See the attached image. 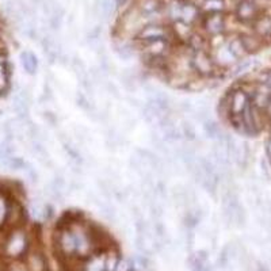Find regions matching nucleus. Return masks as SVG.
<instances>
[{"mask_svg":"<svg viewBox=\"0 0 271 271\" xmlns=\"http://www.w3.org/2000/svg\"><path fill=\"white\" fill-rule=\"evenodd\" d=\"M10 88V71L6 56L0 53V95Z\"/></svg>","mask_w":271,"mask_h":271,"instance_id":"dca6fc26","label":"nucleus"},{"mask_svg":"<svg viewBox=\"0 0 271 271\" xmlns=\"http://www.w3.org/2000/svg\"><path fill=\"white\" fill-rule=\"evenodd\" d=\"M262 83L267 84L271 88V72H268V73H266V75H264V77H263Z\"/></svg>","mask_w":271,"mask_h":271,"instance_id":"c9c22d12","label":"nucleus"},{"mask_svg":"<svg viewBox=\"0 0 271 271\" xmlns=\"http://www.w3.org/2000/svg\"><path fill=\"white\" fill-rule=\"evenodd\" d=\"M255 31L260 37H267L271 34V18H260L255 22Z\"/></svg>","mask_w":271,"mask_h":271,"instance_id":"412c9836","label":"nucleus"},{"mask_svg":"<svg viewBox=\"0 0 271 271\" xmlns=\"http://www.w3.org/2000/svg\"><path fill=\"white\" fill-rule=\"evenodd\" d=\"M119 259H121V256L117 251L110 250L109 252H106V271H114Z\"/></svg>","mask_w":271,"mask_h":271,"instance_id":"cd10ccee","label":"nucleus"},{"mask_svg":"<svg viewBox=\"0 0 271 271\" xmlns=\"http://www.w3.org/2000/svg\"><path fill=\"white\" fill-rule=\"evenodd\" d=\"M172 34H174V37L176 41L182 43H186L190 41V38L193 37V34L194 31L191 30V26L189 23L183 21H175L174 22V27H172Z\"/></svg>","mask_w":271,"mask_h":271,"instance_id":"f8f14e48","label":"nucleus"},{"mask_svg":"<svg viewBox=\"0 0 271 271\" xmlns=\"http://www.w3.org/2000/svg\"><path fill=\"white\" fill-rule=\"evenodd\" d=\"M203 125V131L206 137H209L210 140L213 141H220L222 139V136L225 134L224 129L221 127V125L218 122H216L214 119L209 118L206 119L205 122H202Z\"/></svg>","mask_w":271,"mask_h":271,"instance_id":"ddd939ff","label":"nucleus"},{"mask_svg":"<svg viewBox=\"0 0 271 271\" xmlns=\"http://www.w3.org/2000/svg\"><path fill=\"white\" fill-rule=\"evenodd\" d=\"M105 88H106L107 91H109V93H110L114 98H119L118 89H117V87H115L114 83H111V81H106V84H105Z\"/></svg>","mask_w":271,"mask_h":271,"instance_id":"473e14b6","label":"nucleus"},{"mask_svg":"<svg viewBox=\"0 0 271 271\" xmlns=\"http://www.w3.org/2000/svg\"><path fill=\"white\" fill-rule=\"evenodd\" d=\"M240 38H242V42L243 45H244V49H246L247 53H254V52H256L259 49V42L255 37H251V35H243Z\"/></svg>","mask_w":271,"mask_h":271,"instance_id":"bb28decb","label":"nucleus"},{"mask_svg":"<svg viewBox=\"0 0 271 271\" xmlns=\"http://www.w3.org/2000/svg\"><path fill=\"white\" fill-rule=\"evenodd\" d=\"M25 217V212L23 209L18 202H11L10 203V210H9V217H7V224L18 228V225L21 224Z\"/></svg>","mask_w":271,"mask_h":271,"instance_id":"2eb2a0df","label":"nucleus"},{"mask_svg":"<svg viewBox=\"0 0 271 271\" xmlns=\"http://www.w3.org/2000/svg\"><path fill=\"white\" fill-rule=\"evenodd\" d=\"M121 79V83H122L123 88L127 89V91H130V93H134L136 88H137V80H136V76L133 73L127 72V69L125 72L119 76Z\"/></svg>","mask_w":271,"mask_h":271,"instance_id":"b1692460","label":"nucleus"},{"mask_svg":"<svg viewBox=\"0 0 271 271\" xmlns=\"http://www.w3.org/2000/svg\"><path fill=\"white\" fill-rule=\"evenodd\" d=\"M30 95L26 89H19L13 97V110L19 119H29Z\"/></svg>","mask_w":271,"mask_h":271,"instance_id":"0eeeda50","label":"nucleus"},{"mask_svg":"<svg viewBox=\"0 0 271 271\" xmlns=\"http://www.w3.org/2000/svg\"><path fill=\"white\" fill-rule=\"evenodd\" d=\"M10 201L5 194L0 193V228H3L7 224V217H9Z\"/></svg>","mask_w":271,"mask_h":271,"instance_id":"5701e85b","label":"nucleus"},{"mask_svg":"<svg viewBox=\"0 0 271 271\" xmlns=\"http://www.w3.org/2000/svg\"><path fill=\"white\" fill-rule=\"evenodd\" d=\"M266 110L268 111V113H270V114H271V102H270V105H268V107H267Z\"/></svg>","mask_w":271,"mask_h":271,"instance_id":"e433bc0d","label":"nucleus"},{"mask_svg":"<svg viewBox=\"0 0 271 271\" xmlns=\"http://www.w3.org/2000/svg\"><path fill=\"white\" fill-rule=\"evenodd\" d=\"M23 171H25V174L27 175V178L30 179V182H31V183L38 182V172L35 171V168H34L33 165H30L29 163H27Z\"/></svg>","mask_w":271,"mask_h":271,"instance_id":"2f4dec72","label":"nucleus"},{"mask_svg":"<svg viewBox=\"0 0 271 271\" xmlns=\"http://www.w3.org/2000/svg\"><path fill=\"white\" fill-rule=\"evenodd\" d=\"M198 17V9L193 5L182 6V13H180V21L186 22L191 25L195 21V18Z\"/></svg>","mask_w":271,"mask_h":271,"instance_id":"6ab92c4d","label":"nucleus"},{"mask_svg":"<svg viewBox=\"0 0 271 271\" xmlns=\"http://www.w3.org/2000/svg\"><path fill=\"white\" fill-rule=\"evenodd\" d=\"M114 271H133V262L130 259L121 258Z\"/></svg>","mask_w":271,"mask_h":271,"instance_id":"7c9ffc66","label":"nucleus"},{"mask_svg":"<svg viewBox=\"0 0 271 271\" xmlns=\"http://www.w3.org/2000/svg\"><path fill=\"white\" fill-rule=\"evenodd\" d=\"M69 65H71V68L73 69V72H75V75L77 76V79H81V77L85 76V75L88 73L87 72V69H85L84 63L81 61L80 57H73V59L71 60Z\"/></svg>","mask_w":271,"mask_h":271,"instance_id":"a878e982","label":"nucleus"},{"mask_svg":"<svg viewBox=\"0 0 271 271\" xmlns=\"http://www.w3.org/2000/svg\"><path fill=\"white\" fill-rule=\"evenodd\" d=\"M258 9L251 0H242L236 9V17L242 22H251L256 19Z\"/></svg>","mask_w":271,"mask_h":271,"instance_id":"9b49d317","label":"nucleus"},{"mask_svg":"<svg viewBox=\"0 0 271 271\" xmlns=\"http://www.w3.org/2000/svg\"><path fill=\"white\" fill-rule=\"evenodd\" d=\"M191 68L195 76L213 79L218 76V67L214 63L209 51L191 52Z\"/></svg>","mask_w":271,"mask_h":271,"instance_id":"f257e3e1","label":"nucleus"},{"mask_svg":"<svg viewBox=\"0 0 271 271\" xmlns=\"http://www.w3.org/2000/svg\"><path fill=\"white\" fill-rule=\"evenodd\" d=\"M25 263L29 271H48L47 258L41 251L27 252Z\"/></svg>","mask_w":271,"mask_h":271,"instance_id":"9d476101","label":"nucleus"},{"mask_svg":"<svg viewBox=\"0 0 271 271\" xmlns=\"http://www.w3.org/2000/svg\"><path fill=\"white\" fill-rule=\"evenodd\" d=\"M252 65L250 60H240V61H237L236 67L233 68V75H242V73L247 72L250 67Z\"/></svg>","mask_w":271,"mask_h":271,"instance_id":"c756f323","label":"nucleus"},{"mask_svg":"<svg viewBox=\"0 0 271 271\" xmlns=\"http://www.w3.org/2000/svg\"><path fill=\"white\" fill-rule=\"evenodd\" d=\"M229 107H231V117L232 115H242L247 106L251 103L250 95L244 88H235L228 93Z\"/></svg>","mask_w":271,"mask_h":271,"instance_id":"39448f33","label":"nucleus"},{"mask_svg":"<svg viewBox=\"0 0 271 271\" xmlns=\"http://www.w3.org/2000/svg\"><path fill=\"white\" fill-rule=\"evenodd\" d=\"M169 39V31L165 29L164 26L156 25H147L144 27H141V30L137 34V39L140 42H145V41H153V39Z\"/></svg>","mask_w":271,"mask_h":271,"instance_id":"423d86ee","label":"nucleus"},{"mask_svg":"<svg viewBox=\"0 0 271 271\" xmlns=\"http://www.w3.org/2000/svg\"><path fill=\"white\" fill-rule=\"evenodd\" d=\"M19 59H21L22 68L25 69V72L27 73V75H35L37 69H38V60H37V57H35L33 52H22Z\"/></svg>","mask_w":271,"mask_h":271,"instance_id":"4468645a","label":"nucleus"},{"mask_svg":"<svg viewBox=\"0 0 271 271\" xmlns=\"http://www.w3.org/2000/svg\"><path fill=\"white\" fill-rule=\"evenodd\" d=\"M222 2L221 0H208L205 2L203 5V10L208 14H214V13H221L222 11Z\"/></svg>","mask_w":271,"mask_h":271,"instance_id":"c85d7f7f","label":"nucleus"},{"mask_svg":"<svg viewBox=\"0 0 271 271\" xmlns=\"http://www.w3.org/2000/svg\"><path fill=\"white\" fill-rule=\"evenodd\" d=\"M224 17L221 15V13L208 14L206 18L203 19V29L209 37H213V38L218 37L224 31Z\"/></svg>","mask_w":271,"mask_h":271,"instance_id":"6e6552de","label":"nucleus"},{"mask_svg":"<svg viewBox=\"0 0 271 271\" xmlns=\"http://www.w3.org/2000/svg\"><path fill=\"white\" fill-rule=\"evenodd\" d=\"M43 117H45V119H47L48 122L51 123V125H55V123L57 122V117H56L53 113H49V111H48V113H45Z\"/></svg>","mask_w":271,"mask_h":271,"instance_id":"72a5a7b5","label":"nucleus"},{"mask_svg":"<svg viewBox=\"0 0 271 271\" xmlns=\"http://www.w3.org/2000/svg\"><path fill=\"white\" fill-rule=\"evenodd\" d=\"M180 133H182L183 140H186L187 143H191L197 139V133H195L194 125H191L189 121H182L180 123Z\"/></svg>","mask_w":271,"mask_h":271,"instance_id":"4be33fe9","label":"nucleus"},{"mask_svg":"<svg viewBox=\"0 0 271 271\" xmlns=\"http://www.w3.org/2000/svg\"><path fill=\"white\" fill-rule=\"evenodd\" d=\"M140 51L145 61L152 59H160V57H169L174 53L172 43L167 38L140 42Z\"/></svg>","mask_w":271,"mask_h":271,"instance_id":"20e7f679","label":"nucleus"},{"mask_svg":"<svg viewBox=\"0 0 271 271\" xmlns=\"http://www.w3.org/2000/svg\"><path fill=\"white\" fill-rule=\"evenodd\" d=\"M114 48L115 53H117L119 59H122L123 61H129V60L133 57V55H134V48L129 45V43H117Z\"/></svg>","mask_w":271,"mask_h":271,"instance_id":"aec40b11","label":"nucleus"},{"mask_svg":"<svg viewBox=\"0 0 271 271\" xmlns=\"http://www.w3.org/2000/svg\"><path fill=\"white\" fill-rule=\"evenodd\" d=\"M30 145H31V152L34 153V156H37V159H38L42 164L52 165L51 156H49V152L47 151V148L43 147L42 141L33 140L30 143Z\"/></svg>","mask_w":271,"mask_h":271,"instance_id":"f3484780","label":"nucleus"},{"mask_svg":"<svg viewBox=\"0 0 271 271\" xmlns=\"http://www.w3.org/2000/svg\"><path fill=\"white\" fill-rule=\"evenodd\" d=\"M81 271H106V252L99 251L83 260Z\"/></svg>","mask_w":271,"mask_h":271,"instance_id":"1a4fd4ad","label":"nucleus"},{"mask_svg":"<svg viewBox=\"0 0 271 271\" xmlns=\"http://www.w3.org/2000/svg\"><path fill=\"white\" fill-rule=\"evenodd\" d=\"M217 113H218V115L221 117V119L229 121V118H231V107H229L228 94H227L225 97L221 98L218 107H217Z\"/></svg>","mask_w":271,"mask_h":271,"instance_id":"393cba45","label":"nucleus"},{"mask_svg":"<svg viewBox=\"0 0 271 271\" xmlns=\"http://www.w3.org/2000/svg\"><path fill=\"white\" fill-rule=\"evenodd\" d=\"M266 156H267V160L271 163V139L267 141V144H266Z\"/></svg>","mask_w":271,"mask_h":271,"instance_id":"f704fd0d","label":"nucleus"},{"mask_svg":"<svg viewBox=\"0 0 271 271\" xmlns=\"http://www.w3.org/2000/svg\"><path fill=\"white\" fill-rule=\"evenodd\" d=\"M56 247L57 252L65 260L71 259H79L76 255V240L73 235L72 229L69 228L67 222L60 224L56 232Z\"/></svg>","mask_w":271,"mask_h":271,"instance_id":"f03ea898","label":"nucleus"},{"mask_svg":"<svg viewBox=\"0 0 271 271\" xmlns=\"http://www.w3.org/2000/svg\"><path fill=\"white\" fill-rule=\"evenodd\" d=\"M227 48L228 51L231 52V55L235 57L236 61H240V60L244 59V56L247 55L246 49H244V45L242 42V38H233L231 41L227 42Z\"/></svg>","mask_w":271,"mask_h":271,"instance_id":"a211bd4d","label":"nucleus"},{"mask_svg":"<svg viewBox=\"0 0 271 271\" xmlns=\"http://www.w3.org/2000/svg\"><path fill=\"white\" fill-rule=\"evenodd\" d=\"M29 251V237L22 228H14L5 242V255L7 258L18 260L26 256Z\"/></svg>","mask_w":271,"mask_h":271,"instance_id":"7ed1b4c3","label":"nucleus"}]
</instances>
